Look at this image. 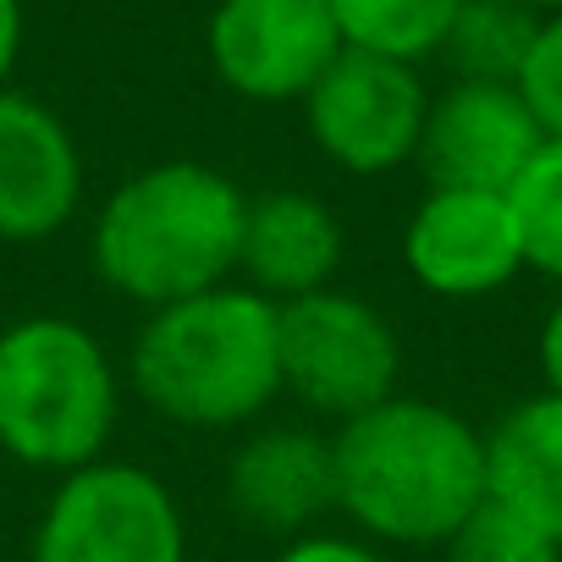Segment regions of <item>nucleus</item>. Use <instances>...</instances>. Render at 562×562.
<instances>
[{
  "instance_id": "6",
  "label": "nucleus",
  "mask_w": 562,
  "mask_h": 562,
  "mask_svg": "<svg viewBox=\"0 0 562 562\" xmlns=\"http://www.w3.org/2000/svg\"><path fill=\"white\" fill-rule=\"evenodd\" d=\"M34 562H188V524L160 474L100 458L56 480Z\"/></svg>"
},
{
  "instance_id": "1",
  "label": "nucleus",
  "mask_w": 562,
  "mask_h": 562,
  "mask_svg": "<svg viewBox=\"0 0 562 562\" xmlns=\"http://www.w3.org/2000/svg\"><path fill=\"white\" fill-rule=\"evenodd\" d=\"M337 507L375 540L447 546L485 491V436L425 397H386L331 436Z\"/></svg>"
},
{
  "instance_id": "5",
  "label": "nucleus",
  "mask_w": 562,
  "mask_h": 562,
  "mask_svg": "<svg viewBox=\"0 0 562 562\" xmlns=\"http://www.w3.org/2000/svg\"><path fill=\"white\" fill-rule=\"evenodd\" d=\"M276 353H281V392L331 419H359L397 397L403 342L392 321L353 299V293H310L276 304Z\"/></svg>"
},
{
  "instance_id": "15",
  "label": "nucleus",
  "mask_w": 562,
  "mask_h": 562,
  "mask_svg": "<svg viewBox=\"0 0 562 562\" xmlns=\"http://www.w3.org/2000/svg\"><path fill=\"white\" fill-rule=\"evenodd\" d=\"M540 23L546 18L518 0H463L441 56L458 67V83H518Z\"/></svg>"
},
{
  "instance_id": "11",
  "label": "nucleus",
  "mask_w": 562,
  "mask_h": 562,
  "mask_svg": "<svg viewBox=\"0 0 562 562\" xmlns=\"http://www.w3.org/2000/svg\"><path fill=\"white\" fill-rule=\"evenodd\" d=\"M83 199V160L56 111L0 89V237H56Z\"/></svg>"
},
{
  "instance_id": "13",
  "label": "nucleus",
  "mask_w": 562,
  "mask_h": 562,
  "mask_svg": "<svg viewBox=\"0 0 562 562\" xmlns=\"http://www.w3.org/2000/svg\"><path fill=\"white\" fill-rule=\"evenodd\" d=\"M342 265V221L315 193H265L248 199L243 215V254L237 270L248 288L270 304H293L310 293H326Z\"/></svg>"
},
{
  "instance_id": "17",
  "label": "nucleus",
  "mask_w": 562,
  "mask_h": 562,
  "mask_svg": "<svg viewBox=\"0 0 562 562\" xmlns=\"http://www.w3.org/2000/svg\"><path fill=\"white\" fill-rule=\"evenodd\" d=\"M518 243H524V270H540L562 288V138H546L540 155L524 166V177L507 188Z\"/></svg>"
},
{
  "instance_id": "7",
  "label": "nucleus",
  "mask_w": 562,
  "mask_h": 562,
  "mask_svg": "<svg viewBox=\"0 0 562 562\" xmlns=\"http://www.w3.org/2000/svg\"><path fill=\"white\" fill-rule=\"evenodd\" d=\"M425 111L430 94L419 72L408 61L370 56V50H342L326 67V78L304 94V122L315 149L353 177H381L414 160Z\"/></svg>"
},
{
  "instance_id": "23",
  "label": "nucleus",
  "mask_w": 562,
  "mask_h": 562,
  "mask_svg": "<svg viewBox=\"0 0 562 562\" xmlns=\"http://www.w3.org/2000/svg\"><path fill=\"white\" fill-rule=\"evenodd\" d=\"M518 7H529V12H540V18H551V12H562V0H518Z\"/></svg>"
},
{
  "instance_id": "12",
  "label": "nucleus",
  "mask_w": 562,
  "mask_h": 562,
  "mask_svg": "<svg viewBox=\"0 0 562 562\" xmlns=\"http://www.w3.org/2000/svg\"><path fill=\"white\" fill-rule=\"evenodd\" d=\"M226 496L243 524L270 535H315L337 507V458L331 441L304 425L254 430L226 463Z\"/></svg>"
},
{
  "instance_id": "2",
  "label": "nucleus",
  "mask_w": 562,
  "mask_h": 562,
  "mask_svg": "<svg viewBox=\"0 0 562 562\" xmlns=\"http://www.w3.org/2000/svg\"><path fill=\"white\" fill-rule=\"evenodd\" d=\"M248 199L199 160H160L127 177L94 215V270L138 310H166L226 288L243 254Z\"/></svg>"
},
{
  "instance_id": "4",
  "label": "nucleus",
  "mask_w": 562,
  "mask_h": 562,
  "mask_svg": "<svg viewBox=\"0 0 562 562\" xmlns=\"http://www.w3.org/2000/svg\"><path fill=\"white\" fill-rule=\"evenodd\" d=\"M122 381L105 342L67 315H29L0 331V452L72 474L105 458Z\"/></svg>"
},
{
  "instance_id": "14",
  "label": "nucleus",
  "mask_w": 562,
  "mask_h": 562,
  "mask_svg": "<svg viewBox=\"0 0 562 562\" xmlns=\"http://www.w3.org/2000/svg\"><path fill=\"white\" fill-rule=\"evenodd\" d=\"M485 491L562 546V397L540 392L485 436Z\"/></svg>"
},
{
  "instance_id": "20",
  "label": "nucleus",
  "mask_w": 562,
  "mask_h": 562,
  "mask_svg": "<svg viewBox=\"0 0 562 562\" xmlns=\"http://www.w3.org/2000/svg\"><path fill=\"white\" fill-rule=\"evenodd\" d=\"M276 562H386V557L370 551V546L353 540V535H321V529H315V535L288 540Z\"/></svg>"
},
{
  "instance_id": "19",
  "label": "nucleus",
  "mask_w": 562,
  "mask_h": 562,
  "mask_svg": "<svg viewBox=\"0 0 562 562\" xmlns=\"http://www.w3.org/2000/svg\"><path fill=\"white\" fill-rule=\"evenodd\" d=\"M518 94L529 100L535 122L546 127V138H562V12H551L535 34V50L524 61Z\"/></svg>"
},
{
  "instance_id": "16",
  "label": "nucleus",
  "mask_w": 562,
  "mask_h": 562,
  "mask_svg": "<svg viewBox=\"0 0 562 562\" xmlns=\"http://www.w3.org/2000/svg\"><path fill=\"white\" fill-rule=\"evenodd\" d=\"M463 0H331V18L342 29L348 50L392 56V61H419L447 45V29Z\"/></svg>"
},
{
  "instance_id": "10",
  "label": "nucleus",
  "mask_w": 562,
  "mask_h": 562,
  "mask_svg": "<svg viewBox=\"0 0 562 562\" xmlns=\"http://www.w3.org/2000/svg\"><path fill=\"white\" fill-rule=\"evenodd\" d=\"M408 276L436 299H491L524 270L507 193L430 188L403 232Z\"/></svg>"
},
{
  "instance_id": "9",
  "label": "nucleus",
  "mask_w": 562,
  "mask_h": 562,
  "mask_svg": "<svg viewBox=\"0 0 562 562\" xmlns=\"http://www.w3.org/2000/svg\"><path fill=\"white\" fill-rule=\"evenodd\" d=\"M540 144L546 127L535 122L518 83H452L441 100H430L414 160L425 166L430 188L507 193Z\"/></svg>"
},
{
  "instance_id": "18",
  "label": "nucleus",
  "mask_w": 562,
  "mask_h": 562,
  "mask_svg": "<svg viewBox=\"0 0 562 562\" xmlns=\"http://www.w3.org/2000/svg\"><path fill=\"white\" fill-rule=\"evenodd\" d=\"M447 562H562V546L485 496L469 513V524L447 540Z\"/></svg>"
},
{
  "instance_id": "3",
  "label": "nucleus",
  "mask_w": 562,
  "mask_h": 562,
  "mask_svg": "<svg viewBox=\"0 0 562 562\" xmlns=\"http://www.w3.org/2000/svg\"><path fill=\"white\" fill-rule=\"evenodd\" d=\"M133 392L171 425L232 430L281 392L276 304L254 288H215L166 304L133 342Z\"/></svg>"
},
{
  "instance_id": "22",
  "label": "nucleus",
  "mask_w": 562,
  "mask_h": 562,
  "mask_svg": "<svg viewBox=\"0 0 562 562\" xmlns=\"http://www.w3.org/2000/svg\"><path fill=\"white\" fill-rule=\"evenodd\" d=\"M23 50V7L18 0H0V89H7V72Z\"/></svg>"
},
{
  "instance_id": "8",
  "label": "nucleus",
  "mask_w": 562,
  "mask_h": 562,
  "mask_svg": "<svg viewBox=\"0 0 562 562\" xmlns=\"http://www.w3.org/2000/svg\"><path fill=\"white\" fill-rule=\"evenodd\" d=\"M331 0H221L210 61L243 100H304L342 56Z\"/></svg>"
},
{
  "instance_id": "21",
  "label": "nucleus",
  "mask_w": 562,
  "mask_h": 562,
  "mask_svg": "<svg viewBox=\"0 0 562 562\" xmlns=\"http://www.w3.org/2000/svg\"><path fill=\"white\" fill-rule=\"evenodd\" d=\"M540 375H546V392L562 397V299L540 321Z\"/></svg>"
}]
</instances>
